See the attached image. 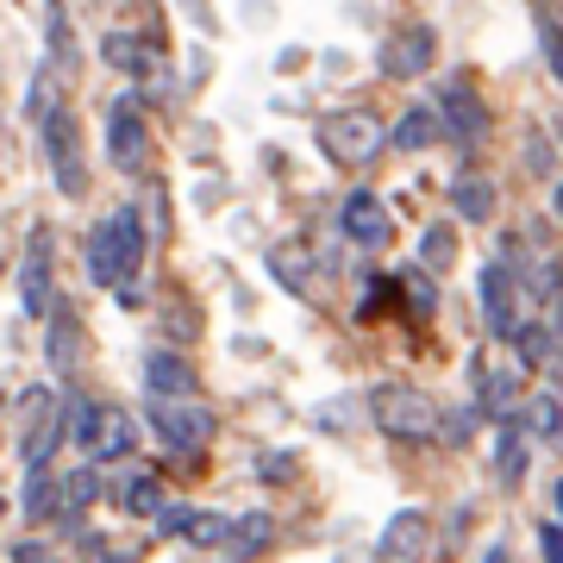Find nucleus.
<instances>
[{
	"label": "nucleus",
	"mask_w": 563,
	"mask_h": 563,
	"mask_svg": "<svg viewBox=\"0 0 563 563\" xmlns=\"http://www.w3.org/2000/svg\"><path fill=\"white\" fill-rule=\"evenodd\" d=\"M439 132H444L439 107H407L401 120L388 125V144H395V151H432V144H439Z\"/></svg>",
	"instance_id": "nucleus-16"
},
{
	"label": "nucleus",
	"mask_w": 563,
	"mask_h": 563,
	"mask_svg": "<svg viewBox=\"0 0 563 563\" xmlns=\"http://www.w3.org/2000/svg\"><path fill=\"white\" fill-rule=\"evenodd\" d=\"M339 232H344L351 244H357V251H369V257L395 244V220H388V207L376 201L369 188H351V195H344V207H339Z\"/></svg>",
	"instance_id": "nucleus-9"
},
{
	"label": "nucleus",
	"mask_w": 563,
	"mask_h": 563,
	"mask_svg": "<svg viewBox=\"0 0 563 563\" xmlns=\"http://www.w3.org/2000/svg\"><path fill=\"white\" fill-rule=\"evenodd\" d=\"M76 357H81V325H76V313L57 301V325H51V369H76Z\"/></svg>",
	"instance_id": "nucleus-22"
},
{
	"label": "nucleus",
	"mask_w": 563,
	"mask_h": 563,
	"mask_svg": "<svg viewBox=\"0 0 563 563\" xmlns=\"http://www.w3.org/2000/svg\"><path fill=\"white\" fill-rule=\"evenodd\" d=\"M539 51H544V63H551V76L563 81V20L558 13H544L539 20Z\"/></svg>",
	"instance_id": "nucleus-30"
},
{
	"label": "nucleus",
	"mask_w": 563,
	"mask_h": 563,
	"mask_svg": "<svg viewBox=\"0 0 563 563\" xmlns=\"http://www.w3.org/2000/svg\"><path fill=\"white\" fill-rule=\"evenodd\" d=\"M63 444H76V420H69V407H57V413H51V420H44L38 432H32V439L20 444L25 476H32V470H51V457H57Z\"/></svg>",
	"instance_id": "nucleus-14"
},
{
	"label": "nucleus",
	"mask_w": 563,
	"mask_h": 563,
	"mask_svg": "<svg viewBox=\"0 0 563 563\" xmlns=\"http://www.w3.org/2000/svg\"><path fill=\"white\" fill-rule=\"evenodd\" d=\"M132 444H139L132 420H125V413H113V420H107V432H101V444L88 451V463H120V457H132Z\"/></svg>",
	"instance_id": "nucleus-25"
},
{
	"label": "nucleus",
	"mask_w": 563,
	"mask_h": 563,
	"mask_svg": "<svg viewBox=\"0 0 563 563\" xmlns=\"http://www.w3.org/2000/svg\"><path fill=\"white\" fill-rule=\"evenodd\" d=\"M313 144L325 151V163L339 169H369V163L388 151V125L369 113V107H339L313 125Z\"/></svg>",
	"instance_id": "nucleus-3"
},
{
	"label": "nucleus",
	"mask_w": 563,
	"mask_h": 563,
	"mask_svg": "<svg viewBox=\"0 0 563 563\" xmlns=\"http://www.w3.org/2000/svg\"><path fill=\"white\" fill-rule=\"evenodd\" d=\"M401 295L413 301V313H420V320H432V313H439V288H432V269H426V263H407Z\"/></svg>",
	"instance_id": "nucleus-26"
},
{
	"label": "nucleus",
	"mask_w": 563,
	"mask_h": 563,
	"mask_svg": "<svg viewBox=\"0 0 563 563\" xmlns=\"http://www.w3.org/2000/svg\"><path fill=\"white\" fill-rule=\"evenodd\" d=\"M44 38H51V51H57L63 69H69V51H76V44H69V13H63L57 0H51V13H44Z\"/></svg>",
	"instance_id": "nucleus-31"
},
{
	"label": "nucleus",
	"mask_w": 563,
	"mask_h": 563,
	"mask_svg": "<svg viewBox=\"0 0 563 563\" xmlns=\"http://www.w3.org/2000/svg\"><path fill=\"white\" fill-rule=\"evenodd\" d=\"M125 507H132L139 520H157V514H163V488L139 470V476H132V488H125Z\"/></svg>",
	"instance_id": "nucleus-27"
},
{
	"label": "nucleus",
	"mask_w": 563,
	"mask_h": 563,
	"mask_svg": "<svg viewBox=\"0 0 563 563\" xmlns=\"http://www.w3.org/2000/svg\"><path fill=\"white\" fill-rule=\"evenodd\" d=\"M420 263L432 269V276H439V269H451V263H457V225H451V220L426 225V232H420Z\"/></svg>",
	"instance_id": "nucleus-23"
},
{
	"label": "nucleus",
	"mask_w": 563,
	"mask_h": 563,
	"mask_svg": "<svg viewBox=\"0 0 563 563\" xmlns=\"http://www.w3.org/2000/svg\"><path fill=\"white\" fill-rule=\"evenodd\" d=\"M551 507H558V514H563V483H558V488H551Z\"/></svg>",
	"instance_id": "nucleus-38"
},
{
	"label": "nucleus",
	"mask_w": 563,
	"mask_h": 563,
	"mask_svg": "<svg viewBox=\"0 0 563 563\" xmlns=\"http://www.w3.org/2000/svg\"><path fill=\"white\" fill-rule=\"evenodd\" d=\"M526 439H532V432H520V420H507L501 439H495V476H501V488L526 483Z\"/></svg>",
	"instance_id": "nucleus-18"
},
{
	"label": "nucleus",
	"mask_w": 563,
	"mask_h": 563,
	"mask_svg": "<svg viewBox=\"0 0 563 563\" xmlns=\"http://www.w3.org/2000/svg\"><path fill=\"white\" fill-rule=\"evenodd\" d=\"M57 507H69L63 501V483L51 476V470H32V476H25V495H20V514L25 520H51Z\"/></svg>",
	"instance_id": "nucleus-19"
},
{
	"label": "nucleus",
	"mask_w": 563,
	"mask_h": 563,
	"mask_svg": "<svg viewBox=\"0 0 563 563\" xmlns=\"http://www.w3.org/2000/svg\"><path fill=\"white\" fill-rule=\"evenodd\" d=\"M539 551H544V563H563V520L539 526Z\"/></svg>",
	"instance_id": "nucleus-33"
},
{
	"label": "nucleus",
	"mask_w": 563,
	"mask_h": 563,
	"mask_svg": "<svg viewBox=\"0 0 563 563\" xmlns=\"http://www.w3.org/2000/svg\"><path fill=\"white\" fill-rule=\"evenodd\" d=\"M432 107H439L444 132H457L463 144H483V139H488V107H483V95H476V81H470V76L444 81Z\"/></svg>",
	"instance_id": "nucleus-11"
},
{
	"label": "nucleus",
	"mask_w": 563,
	"mask_h": 563,
	"mask_svg": "<svg viewBox=\"0 0 563 563\" xmlns=\"http://www.w3.org/2000/svg\"><path fill=\"white\" fill-rule=\"evenodd\" d=\"M476 426H483V407H451V413L439 420V439L470 444V439H476Z\"/></svg>",
	"instance_id": "nucleus-29"
},
{
	"label": "nucleus",
	"mask_w": 563,
	"mask_h": 563,
	"mask_svg": "<svg viewBox=\"0 0 563 563\" xmlns=\"http://www.w3.org/2000/svg\"><path fill=\"white\" fill-rule=\"evenodd\" d=\"M107 163L120 176H139L151 163V125H144L139 101H113L107 107Z\"/></svg>",
	"instance_id": "nucleus-7"
},
{
	"label": "nucleus",
	"mask_w": 563,
	"mask_h": 563,
	"mask_svg": "<svg viewBox=\"0 0 563 563\" xmlns=\"http://www.w3.org/2000/svg\"><path fill=\"white\" fill-rule=\"evenodd\" d=\"M107 495V476H101V463H81V470H69V476H63V514H88V507L101 501Z\"/></svg>",
	"instance_id": "nucleus-20"
},
{
	"label": "nucleus",
	"mask_w": 563,
	"mask_h": 563,
	"mask_svg": "<svg viewBox=\"0 0 563 563\" xmlns=\"http://www.w3.org/2000/svg\"><path fill=\"white\" fill-rule=\"evenodd\" d=\"M263 476H269V483H288V476H295V457H269L263 463Z\"/></svg>",
	"instance_id": "nucleus-36"
},
{
	"label": "nucleus",
	"mask_w": 563,
	"mask_h": 563,
	"mask_svg": "<svg viewBox=\"0 0 563 563\" xmlns=\"http://www.w3.org/2000/svg\"><path fill=\"white\" fill-rule=\"evenodd\" d=\"M526 169H532V176H551V144H544L539 132L526 139Z\"/></svg>",
	"instance_id": "nucleus-34"
},
{
	"label": "nucleus",
	"mask_w": 563,
	"mask_h": 563,
	"mask_svg": "<svg viewBox=\"0 0 563 563\" xmlns=\"http://www.w3.org/2000/svg\"><path fill=\"white\" fill-rule=\"evenodd\" d=\"M144 244H151V225H144L132 207H113V213L95 220V232H88V282H95V288L139 295L132 282H139V269H144Z\"/></svg>",
	"instance_id": "nucleus-1"
},
{
	"label": "nucleus",
	"mask_w": 563,
	"mask_h": 563,
	"mask_svg": "<svg viewBox=\"0 0 563 563\" xmlns=\"http://www.w3.org/2000/svg\"><path fill=\"white\" fill-rule=\"evenodd\" d=\"M13 563H51V544H38V539H20V544H13Z\"/></svg>",
	"instance_id": "nucleus-35"
},
{
	"label": "nucleus",
	"mask_w": 563,
	"mask_h": 563,
	"mask_svg": "<svg viewBox=\"0 0 563 563\" xmlns=\"http://www.w3.org/2000/svg\"><path fill=\"white\" fill-rule=\"evenodd\" d=\"M144 395H151V401H195V395H201V376H195L188 357H176V351H151V357H144Z\"/></svg>",
	"instance_id": "nucleus-13"
},
{
	"label": "nucleus",
	"mask_w": 563,
	"mask_h": 563,
	"mask_svg": "<svg viewBox=\"0 0 563 563\" xmlns=\"http://www.w3.org/2000/svg\"><path fill=\"white\" fill-rule=\"evenodd\" d=\"M369 420H376V432H388V439L401 444H426L439 439V407H432V395H420V388L407 383H376L369 388Z\"/></svg>",
	"instance_id": "nucleus-4"
},
{
	"label": "nucleus",
	"mask_w": 563,
	"mask_h": 563,
	"mask_svg": "<svg viewBox=\"0 0 563 563\" xmlns=\"http://www.w3.org/2000/svg\"><path fill=\"white\" fill-rule=\"evenodd\" d=\"M514 288H520V276H514V263L507 257H495L483 269V325H488V339H501V344H514L520 339V295H514Z\"/></svg>",
	"instance_id": "nucleus-8"
},
{
	"label": "nucleus",
	"mask_w": 563,
	"mask_h": 563,
	"mask_svg": "<svg viewBox=\"0 0 563 563\" xmlns=\"http://www.w3.org/2000/svg\"><path fill=\"white\" fill-rule=\"evenodd\" d=\"M383 76H395V81H413V76H426L432 63H439V32L426 20H413L407 32H395V38L383 44Z\"/></svg>",
	"instance_id": "nucleus-10"
},
{
	"label": "nucleus",
	"mask_w": 563,
	"mask_h": 563,
	"mask_svg": "<svg viewBox=\"0 0 563 563\" xmlns=\"http://www.w3.org/2000/svg\"><path fill=\"white\" fill-rule=\"evenodd\" d=\"M213 407L195 395V401H151V432H157L169 451H201L213 444Z\"/></svg>",
	"instance_id": "nucleus-6"
},
{
	"label": "nucleus",
	"mask_w": 563,
	"mask_h": 563,
	"mask_svg": "<svg viewBox=\"0 0 563 563\" xmlns=\"http://www.w3.org/2000/svg\"><path fill=\"white\" fill-rule=\"evenodd\" d=\"M551 207H558V220H563V181H558V195H551Z\"/></svg>",
	"instance_id": "nucleus-40"
},
{
	"label": "nucleus",
	"mask_w": 563,
	"mask_h": 563,
	"mask_svg": "<svg viewBox=\"0 0 563 563\" xmlns=\"http://www.w3.org/2000/svg\"><path fill=\"white\" fill-rule=\"evenodd\" d=\"M20 313L25 320H51L57 313V263H51V225L25 232V257H20Z\"/></svg>",
	"instance_id": "nucleus-5"
},
{
	"label": "nucleus",
	"mask_w": 563,
	"mask_h": 563,
	"mask_svg": "<svg viewBox=\"0 0 563 563\" xmlns=\"http://www.w3.org/2000/svg\"><path fill=\"white\" fill-rule=\"evenodd\" d=\"M101 57L120 69V76H151V51H144L132 32H107L101 38Z\"/></svg>",
	"instance_id": "nucleus-21"
},
{
	"label": "nucleus",
	"mask_w": 563,
	"mask_h": 563,
	"mask_svg": "<svg viewBox=\"0 0 563 563\" xmlns=\"http://www.w3.org/2000/svg\"><path fill=\"white\" fill-rule=\"evenodd\" d=\"M195 514H201V507H163L157 532H169V539H176V532H188V526H195Z\"/></svg>",
	"instance_id": "nucleus-32"
},
{
	"label": "nucleus",
	"mask_w": 563,
	"mask_h": 563,
	"mask_svg": "<svg viewBox=\"0 0 563 563\" xmlns=\"http://www.w3.org/2000/svg\"><path fill=\"white\" fill-rule=\"evenodd\" d=\"M269 269H276V282L288 288V295H307V276H301V251L295 244H282V251H269Z\"/></svg>",
	"instance_id": "nucleus-28"
},
{
	"label": "nucleus",
	"mask_w": 563,
	"mask_h": 563,
	"mask_svg": "<svg viewBox=\"0 0 563 563\" xmlns=\"http://www.w3.org/2000/svg\"><path fill=\"white\" fill-rule=\"evenodd\" d=\"M526 432L539 444H563V401L558 395H532V407H526Z\"/></svg>",
	"instance_id": "nucleus-24"
},
{
	"label": "nucleus",
	"mask_w": 563,
	"mask_h": 563,
	"mask_svg": "<svg viewBox=\"0 0 563 563\" xmlns=\"http://www.w3.org/2000/svg\"><path fill=\"white\" fill-rule=\"evenodd\" d=\"M38 144L44 163H51V181H57L63 201H88V144H81V113L69 101L44 107L38 113Z\"/></svg>",
	"instance_id": "nucleus-2"
},
{
	"label": "nucleus",
	"mask_w": 563,
	"mask_h": 563,
	"mask_svg": "<svg viewBox=\"0 0 563 563\" xmlns=\"http://www.w3.org/2000/svg\"><path fill=\"white\" fill-rule=\"evenodd\" d=\"M551 139H558V144H563V113H558V120H551Z\"/></svg>",
	"instance_id": "nucleus-39"
},
{
	"label": "nucleus",
	"mask_w": 563,
	"mask_h": 563,
	"mask_svg": "<svg viewBox=\"0 0 563 563\" xmlns=\"http://www.w3.org/2000/svg\"><path fill=\"white\" fill-rule=\"evenodd\" d=\"M426 539H432V514H426V507H401V514L383 526V539H376V563H420Z\"/></svg>",
	"instance_id": "nucleus-12"
},
{
	"label": "nucleus",
	"mask_w": 563,
	"mask_h": 563,
	"mask_svg": "<svg viewBox=\"0 0 563 563\" xmlns=\"http://www.w3.org/2000/svg\"><path fill=\"white\" fill-rule=\"evenodd\" d=\"M269 539H276V520L269 514H239L232 520V539H225V563H251Z\"/></svg>",
	"instance_id": "nucleus-17"
},
{
	"label": "nucleus",
	"mask_w": 563,
	"mask_h": 563,
	"mask_svg": "<svg viewBox=\"0 0 563 563\" xmlns=\"http://www.w3.org/2000/svg\"><path fill=\"white\" fill-rule=\"evenodd\" d=\"M483 563H514V551H507V539H495V544H488V551H483Z\"/></svg>",
	"instance_id": "nucleus-37"
},
{
	"label": "nucleus",
	"mask_w": 563,
	"mask_h": 563,
	"mask_svg": "<svg viewBox=\"0 0 563 563\" xmlns=\"http://www.w3.org/2000/svg\"><path fill=\"white\" fill-rule=\"evenodd\" d=\"M495 207H501L495 181H483V176H457V181H451V213H457V220L488 225V220H495Z\"/></svg>",
	"instance_id": "nucleus-15"
}]
</instances>
